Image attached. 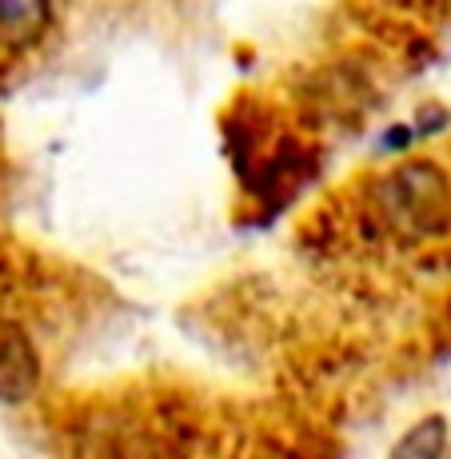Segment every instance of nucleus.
Returning a JSON list of instances; mask_svg holds the SVG:
<instances>
[{"label": "nucleus", "mask_w": 451, "mask_h": 459, "mask_svg": "<svg viewBox=\"0 0 451 459\" xmlns=\"http://www.w3.org/2000/svg\"><path fill=\"white\" fill-rule=\"evenodd\" d=\"M52 16V0H0V44L24 48L40 40L44 24Z\"/></svg>", "instance_id": "3"}, {"label": "nucleus", "mask_w": 451, "mask_h": 459, "mask_svg": "<svg viewBox=\"0 0 451 459\" xmlns=\"http://www.w3.org/2000/svg\"><path fill=\"white\" fill-rule=\"evenodd\" d=\"M444 447H447V423L439 420V416H431V420H423V423H415V428L408 431V436L400 439V444L392 447V455H415V459H436V455H444Z\"/></svg>", "instance_id": "4"}, {"label": "nucleus", "mask_w": 451, "mask_h": 459, "mask_svg": "<svg viewBox=\"0 0 451 459\" xmlns=\"http://www.w3.org/2000/svg\"><path fill=\"white\" fill-rule=\"evenodd\" d=\"M371 208L379 224L400 240H431L451 228V184L428 160L400 164L379 180Z\"/></svg>", "instance_id": "1"}, {"label": "nucleus", "mask_w": 451, "mask_h": 459, "mask_svg": "<svg viewBox=\"0 0 451 459\" xmlns=\"http://www.w3.org/2000/svg\"><path fill=\"white\" fill-rule=\"evenodd\" d=\"M40 387V356L21 324L0 316V403H24Z\"/></svg>", "instance_id": "2"}]
</instances>
